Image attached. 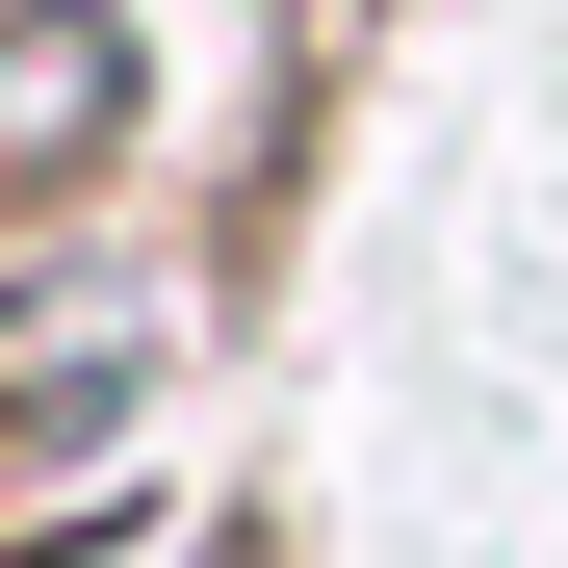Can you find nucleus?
I'll use <instances>...</instances> for the list:
<instances>
[{
    "instance_id": "f257e3e1",
    "label": "nucleus",
    "mask_w": 568,
    "mask_h": 568,
    "mask_svg": "<svg viewBox=\"0 0 568 568\" xmlns=\"http://www.w3.org/2000/svg\"><path fill=\"white\" fill-rule=\"evenodd\" d=\"M104 130H130V52L78 27V0H27V27H0V181L27 155H104Z\"/></svg>"
}]
</instances>
